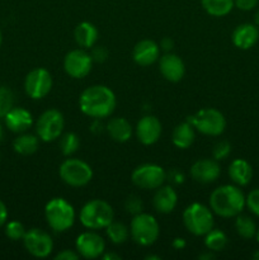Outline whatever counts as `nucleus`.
<instances>
[{
    "instance_id": "f257e3e1",
    "label": "nucleus",
    "mask_w": 259,
    "mask_h": 260,
    "mask_svg": "<svg viewBox=\"0 0 259 260\" xmlns=\"http://www.w3.org/2000/svg\"><path fill=\"white\" fill-rule=\"evenodd\" d=\"M116 95L106 85H93L86 88L79 98V107L85 116L102 119L111 116L116 108Z\"/></svg>"
},
{
    "instance_id": "f03ea898",
    "label": "nucleus",
    "mask_w": 259,
    "mask_h": 260,
    "mask_svg": "<svg viewBox=\"0 0 259 260\" xmlns=\"http://www.w3.org/2000/svg\"><path fill=\"white\" fill-rule=\"evenodd\" d=\"M210 207L220 217H236L245 207V196L236 185H221L211 193Z\"/></svg>"
},
{
    "instance_id": "7ed1b4c3",
    "label": "nucleus",
    "mask_w": 259,
    "mask_h": 260,
    "mask_svg": "<svg viewBox=\"0 0 259 260\" xmlns=\"http://www.w3.org/2000/svg\"><path fill=\"white\" fill-rule=\"evenodd\" d=\"M114 212L109 203L103 200H93L83 206L80 211V222L89 230L106 229L113 221Z\"/></svg>"
},
{
    "instance_id": "20e7f679",
    "label": "nucleus",
    "mask_w": 259,
    "mask_h": 260,
    "mask_svg": "<svg viewBox=\"0 0 259 260\" xmlns=\"http://www.w3.org/2000/svg\"><path fill=\"white\" fill-rule=\"evenodd\" d=\"M48 226L56 233H65L75 222V210L63 198H52L45 207Z\"/></svg>"
},
{
    "instance_id": "39448f33",
    "label": "nucleus",
    "mask_w": 259,
    "mask_h": 260,
    "mask_svg": "<svg viewBox=\"0 0 259 260\" xmlns=\"http://www.w3.org/2000/svg\"><path fill=\"white\" fill-rule=\"evenodd\" d=\"M183 222L185 229L195 236H205L213 229L212 211L201 203H192L183 213Z\"/></svg>"
},
{
    "instance_id": "423d86ee",
    "label": "nucleus",
    "mask_w": 259,
    "mask_h": 260,
    "mask_svg": "<svg viewBox=\"0 0 259 260\" xmlns=\"http://www.w3.org/2000/svg\"><path fill=\"white\" fill-rule=\"evenodd\" d=\"M187 121L206 136H220L226 128V119L220 111L215 108H205L187 118Z\"/></svg>"
},
{
    "instance_id": "0eeeda50",
    "label": "nucleus",
    "mask_w": 259,
    "mask_h": 260,
    "mask_svg": "<svg viewBox=\"0 0 259 260\" xmlns=\"http://www.w3.org/2000/svg\"><path fill=\"white\" fill-rule=\"evenodd\" d=\"M130 234L136 244L141 246H150L159 238V223L154 216L141 212L135 215V217L132 218Z\"/></svg>"
},
{
    "instance_id": "6e6552de",
    "label": "nucleus",
    "mask_w": 259,
    "mask_h": 260,
    "mask_svg": "<svg viewBox=\"0 0 259 260\" xmlns=\"http://www.w3.org/2000/svg\"><path fill=\"white\" fill-rule=\"evenodd\" d=\"M58 174L62 182L70 187H84L93 178L90 165L80 159H68L60 165Z\"/></svg>"
},
{
    "instance_id": "1a4fd4ad",
    "label": "nucleus",
    "mask_w": 259,
    "mask_h": 260,
    "mask_svg": "<svg viewBox=\"0 0 259 260\" xmlns=\"http://www.w3.org/2000/svg\"><path fill=\"white\" fill-rule=\"evenodd\" d=\"M63 126H65V119L62 113L57 109H47L38 118L36 131L38 139L45 142H51L61 136Z\"/></svg>"
},
{
    "instance_id": "9d476101",
    "label": "nucleus",
    "mask_w": 259,
    "mask_h": 260,
    "mask_svg": "<svg viewBox=\"0 0 259 260\" xmlns=\"http://www.w3.org/2000/svg\"><path fill=\"white\" fill-rule=\"evenodd\" d=\"M131 179L141 189H157L167 180V173L156 164H144L134 170Z\"/></svg>"
},
{
    "instance_id": "9b49d317",
    "label": "nucleus",
    "mask_w": 259,
    "mask_h": 260,
    "mask_svg": "<svg viewBox=\"0 0 259 260\" xmlns=\"http://www.w3.org/2000/svg\"><path fill=\"white\" fill-rule=\"evenodd\" d=\"M24 248L35 258H47L53 250L52 238L41 229H30L23 238Z\"/></svg>"
},
{
    "instance_id": "f8f14e48",
    "label": "nucleus",
    "mask_w": 259,
    "mask_h": 260,
    "mask_svg": "<svg viewBox=\"0 0 259 260\" xmlns=\"http://www.w3.org/2000/svg\"><path fill=\"white\" fill-rule=\"evenodd\" d=\"M52 88V78L48 70L43 68L35 69L25 76L24 90L32 99H42Z\"/></svg>"
},
{
    "instance_id": "ddd939ff",
    "label": "nucleus",
    "mask_w": 259,
    "mask_h": 260,
    "mask_svg": "<svg viewBox=\"0 0 259 260\" xmlns=\"http://www.w3.org/2000/svg\"><path fill=\"white\" fill-rule=\"evenodd\" d=\"M93 68V58L86 51L73 50L63 58V69L69 76L74 79H83Z\"/></svg>"
},
{
    "instance_id": "4468645a",
    "label": "nucleus",
    "mask_w": 259,
    "mask_h": 260,
    "mask_svg": "<svg viewBox=\"0 0 259 260\" xmlns=\"http://www.w3.org/2000/svg\"><path fill=\"white\" fill-rule=\"evenodd\" d=\"M76 251L85 259H96L103 255L106 250L104 239L94 231H86L80 234L76 239Z\"/></svg>"
},
{
    "instance_id": "2eb2a0df",
    "label": "nucleus",
    "mask_w": 259,
    "mask_h": 260,
    "mask_svg": "<svg viewBox=\"0 0 259 260\" xmlns=\"http://www.w3.org/2000/svg\"><path fill=\"white\" fill-rule=\"evenodd\" d=\"M220 165L215 159H201L190 167V175L197 183L210 184L220 177Z\"/></svg>"
},
{
    "instance_id": "dca6fc26",
    "label": "nucleus",
    "mask_w": 259,
    "mask_h": 260,
    "mask_svg": "<svg viewBox=\"0 0 259 260\" xmlns=\"http://www.w3.org/2000/svg\"><path fill=\"white\" fill-rule=\"evenodd\" d=\"M161 123L154 116H145L137 122L136 136L142 145L155 144L161 135Z\"/></svg>"
},
{
    "instance_id": "f3484780",
    "label": "nucleus",
    "mask_w": 259,
    "mask_h": 260,
    "mask_svg": "<svg viewBox=\"0 0 259 260\" xmlns=\"http://www.w3.org/2000/svg\"><path fill=\"white\" fill-rule=\"evenodd\" d=\"M159 70L161 75L170 83H178L183 79L185 66L182 58L174 53L167 52L159 61Z\"/></svg>"
},
{
    "instance_id": "a211bd4d",
    "label": "nucleus",
    "mask_w": 259,
    "mask_h": 260,
    "mask_svg": "<svg viewBox=\"0 0 259 260\" xmlns=\"http://www.w3.org/2000/svg\"><path fill=\"white\" fill-rule=\"evenodd\" d=\"M160 46L151 40H142L136 43L132 52L134 61L140 66H150L159 60Z\"/></svg>"
},
{
    "instance_id": "6ab92c4d",
    "label": "nucleus",
    "mask_w": 259,
    "mask_h": 260,
    "mask_svg": "<svg viewBox=\"0 0 259 260\" xmlns=\"http://www.w3.org/2000/svg\"><path fill=\"white\" fill-rule=\"evenodd\" d=\"M4 119L8 128L15 134H23L33 124V117L30 112L20 107H13Z\"/></svg>"
},
{
    "instance_id": "aec40b11",
    "label": "nucleus",
    "mask_w": 259,
    "mask_h": 260,
    "mask_svg": "<svg viewBox=\"0 0 259 260\" xmlns=\"http://www.w3.org/2000/svg\"><path fill=\"white\" fill-rule=\"evenodd\" d=\"M259 38V29L255 24L244 23L238 25L233 32V43L240 50H249L256 43Z\"/></svg>"
},
{
    "instance_id": "412c9836",
    "label": "nucleus",
    "mask_w": 259,
    "mask_h": 260,
    "mask_svg": "<svg viewBox=\"0 0 259 260\" xmlns=\"http://www.w3.org/2000/svg\"><path fill=\"white\" fill-rule=\"evenodd\" d=\"M154 208L159 213H170L174 211L178 203V194L170 185L157 188L154 196Z\"/></svg>"
},
{
    "instance_id": "4be33fe9",
    "label": "nucleus",
    "mask_w": 259,
    "mask_h": 260,
    "mask_svg": "<svg viewBox=\"0 0 259 260\" xmlns=\"http://www.w3.org/2000/svg\"><path fill=\"white\" fill-rule=\"evenodd\" d=\"M229 177L235 184L244 187L248 185L253 178V168L246 160L236 159L229 167Z\"/></svg>"
},
{
    "instance_id": "5701e85b",
    "label": "nucleus",
    "mask_w": 259,
    "mask_h": 260,
    "mask_svg": "<svg viewBox=\"0 0 259 260\" xmlns=\"http://www.w3.org/2000/svg\"><path fill=\"white\" fill-rule=\"evenodd\" d=\"M107 131L113 141L123 144L128 141L132 136V126L123 117H116L112 118L107 124Z\"/></svg>"
},
{
    "instance_id": "b1692460",
    "label": "nucleus",
    "mask_w": 259,
    "mask_h": 260,
    "mask_svg": "<svg viewBox=\"0 0 259 260\" xmlns=\"http://www.w3.org/2000/svg\"><path fill=\"white\" fill-rule=\"evenodd\" d=\"M76 43L83 48H91L98 41V29L90 22H81L74 30Z\"/></svg>"
},
{
    "instance_id": "393cba45",
    "label": "nucleus",
    "mask_w": 259,
    "mask_h": 260,
    "mask_svg": "<svg viewBox=\"0 0 259 260\" xmlns=\"http://www.w3.org/2000/svg\"><path fill=\"white\" fill-rule=\"evenodd\" d=\"M195 139V127H193L188 121L179 123L175 127L174 131H173L172 141L173 144H174V146H177L178 149H188V147L193 144Z\"/></svg>"
},
{
    "instance_id": "a878e982",
    "label": "nucleus",
    "mask_w": 259,
    "mask_h": 260,
    "mask_svg": "<svg viewBox=\"0 0 259 260\" xmlns=\"http://www.w3.org/2000/svg\"><path fill=\"white\" fill-rule=\"evenodd\" d=\"M40 142L38 137L30 134H23L18 136L13 142V149L20 155H32L38 150Z\"/></svg>"
},
{
    "instance_id": "bb28decb",
    "label": "nucleus",
    "mask_w": 259,
    "mask_h": 260,
    "mask_svg": "<svg viewBox=\"0 0 259 260\" xmlns=\"http://www.w3.org/2000/svg\"><path fill=\"white\" fill-rule=\"evenodd\" d=\"M201 4L212 17H225L235 5L234 0H201Z\"/></svg>"
},
{
    "instance_id": "cd10ccee",
    "label": "nucleus",
    "mask_w": 259,
    "mask_h": 260,
    "mask_svg": "<svg viewBox=\"0 0 259 260\" xmlns=\"http://www.w3.org/2000/svg\"><path fill=\"white\" fill-rule=\"evenodd\" d=\"M206 239H205V245L208 250L213 251H221L226 248L228 245V236L223 231L217 230V229H212L211 231H208L206 234Z\"/></svg>"
},
{
    "instance_id": "c85d7f7f",
    "label": "nucleus",
    "mask_w": 259,
    "mask_h": 260,
    "mask_svg": "<svg viewBox=\"0 0 259 260\" xmlns=\"http://www.w3.org/2000/svg\"><path fill=\"white\" fill-rule=\"evenodd\" d=\"M106 233L107 236L109 238V240L113 244H117V245L126 243L130 235V230L126 225H123L122 222H114V221H112V222L107 226Z\"/></svg>"
},
{
    "instance_id": "c756f323",
    "label": "nucleus",
    "mask_w": 259,
    "mask_h": 260,
    "mask_svg": "<svg viewBox=\"0 0 259 260\" xmlns=\"http://www.w3.org/2000/svg\"><path fill=\"white\" fill-rule=\"evenodd\" d=\"M236 233L243 239H253L256 235L255 222L249 216L238 215L235 221Z\"/></svg>"
},
{
    "instance_id": "7c9ffc66",
    "label": "nucleus",
    "mask_w": 259,
    "mask_h": 260,
    "mask_svg": "<svg viewBox=\"0 0 259 260\" xmlns=\"http://www.w3.org/2000/svg\"><path fill=\"white\" fill-rule=\"evenodd\" d=\"M79 145H80L79 137L75 134H73V132H68V134L63 135L60 141L61 152L65 156H70L74 152H76V150L79 149Z\"/></svg>"
},
{
    "instance_id": "2f4dec72",
    "label": "nucleus",
    "mask_w": 259,
    "mask_h": 260,
    "mask_svg": "<svg viewBox=\"0 0 259 260\" xmlns=\"http://www.w3.org/2000/svg\"><path fill=\"white\" fill-rule=\"evenodd\" d=\"M14 95L12 90L5 86H0V118H4L8 112L13 108Z\"/></svg>"
},
{
    "instance_id": "473e14b6",
    "label": "nucleus",
    "mask_w": 259,
    "mask_h": 260,
    "mask_svg": "<svg viewBox=\"0 0 259 260\" xmlns=\"http://www.w3.org/2000/svg\"><path fill=\"white\" fill-rule=\"evenodd\" d=\"M25 228L23 226L22 222L19 221H10L5 226V235L8 239H10L12 241H18L23 240L25 235Z\"/></svg>"
},
{
    "instance_id": "72a5a7b5",
    "label": "nucleus",
    "mask_w": 259,
    "mask_h": 260,
    "mask_svg": "<svg viewBox=\"0 0 259 260\" xmlns=\"http://www.w3.org/2000/svg\"><path fill=\"white\" fill-rule=\"evenodd\" d=\"M124 208H126L127 212L135 216L142 212L144 205H142V201L137 196H130L126 202H124Z\"/></svg>"
},
{
    "instance_id": "f704fd0d",
    "label": "nucleus",
    "mask_w": 259,
    "mask_h": 260,
    "mask_svg": "<svg viewBox=\"0 0 259 260\" xmlns=\"http://www.w3.org/2000/svg\"><path fill=\"white\" fill-rule=\"evenodd\" d=\"M231 145L228 141H220L213 146V159L215 160H223L230 155Z\"/></svg>"
},
{
    "instance_id": "c9c22d12",
    "label": "nucleus",
    "mask_w": 259,
    "mask_h": 260,
    "mask_svg": "<svg viewBox=\"0 0 259 260\" xmlns=\"http://www.w3.org/2000/svg\"><path fill=\"white\" fill-rule=\"evenodd\" d=\"M245 205L254 215L259 217V189H254L249 193L245 198Z\"/></svg>"
},
{
    "instance_id": "e433bc0d",
    "label": "nucleus",
    "mask_w": 259,
    "mask_h": 260,
    "mask_svg": "<svg viewBox=\"0 0 259 260\" xmlns=\"http://www.w3.org/2000/svg\"><path fill=\"white\" fill-rule=\"evenodd\" d=\"M90 56L93 58V62H104L108 57V51L102 46H98V47L93 48Z\"/></svg>"
},
{
    "instance_id": "4c0bfd02",
    "label": "nucleus",
    "mask_w": 259,
    "mask_h": 260,
    "mask_svg": "<svg viewBox=\"0 0 259 260\" xmlns=\"http://www.w3.org/2000/svg\"><path fill=\"white\" fill-rule=\"evenodd\" d=\"M259 0H234V4L236 5V8L244 12H248V10L254 9V8L258 5Z\"/></svg>"
},
{
    "instance_id": "58836bf2",
    "label": "nucleus",
    "mask_w": 259,
    "mask_h": 260,
    "mask_svg": "<svg viewBox=\"0 0 259 260\" xmlns=\"http://www.w3.org/2000/svg\"><path fill=\"white\" fill-rule=\"evenodd\" d=\"M167 178H169V180L174 184H182L184 182V175H183L182 172H179L178 169L170 170L167 174Z\"/></svg>"
},
{
    "instance_id": "ea45409f",
    "label": "nucleus",
    "mask_w": 259,
    "mask_h": 260,
    "mask_svg": "<svg viewBox=\"0 0 259 260\" xmlns=\"http://www.w3.org/2000/svg\"><path fill=\"white\" fill-rule=\"evenodd\" d=\"M79 254L74 250H62L55 256L56 260H76L79 259Z\"/></svg>"
},
{
    "instance_id": "a19ab883",
    "label": "nucleus",
    "mask_w": 259,
    "mask_h": 260,
    "mask_svg": "<svg viewBox=\"0 0 259 260\" xmlns=\"http://www.w3.org/2000/svg\"><path fill=\"white\" fill-rule=\"evenodd\" d=\"M173 47H174V42L170 38H163L161 42H160V48L163 51H165V52H170L173 50Z\"/></svg>"
},
{
    "instance_id": "79ce46f5",
    "label": "nucleus",
    "mask_w": 259,
    "mask_h": 260,
    "mask_svg": "<svg viewBox=\"0 0 259 260\" xmlns=\"http://www.w3.org/2000/svg\"><path fill=\"white\" fill-rule=\"evenodd\" d=\"M8 220V210H7V206L4 205L3 201H0V228L5 225Z\"/></svg>"
},
{
    "instance_id": "37998d69",
    "label": "nucleus",
    "mask_w": 259,
    "mask_h": 260,
    "mask_svg": "<svg viewBox=\"0 0 259 260\" xmlns=\"http://www.w3.org/2000/svg\"><path fill=\"white\" fill-rule=\"evenodd\" d=\"M173 248L177 249V250H182L183 248H185V241L179 238L174 239V241H173Z\"/></svg>"
},
{
    "instance_id": "c03bdc74",
    "label": "nucleus",
    "mask_w": 259,
    "mask_h": 260,
    "mask_svg": "<svg viewBox=\"0 0 259 260\" xmlns=\"http://www.w3.org/2000/svg\"><path fill=\"white\" fill-rule=\"evenodd\" d=\"M102 258L104 260H121V256L118 255V254H114V253H107L102 255Z\"/></svg>"
},
{
    "instance_id": "a18cd8bd",
    "label": "nucleus",
    "mask_w": 259,
    "mask_h": 260,
    "mask_svg": "<svg viewBox=\"0 0 259 260\" xmlns=\"http://www.w3.org/2000/svg\"><path fill=\"white\" fill-rule=\"evenodd\" d=\"M201 260H211V259H215V254H213V251H208V253L206 254H201L200 256H198Z\"/></svg>"
},
{
    "instance_id": "49530a36",
    "label": "nucleus",
    "mask_w": 259,
    "mask_h": 260,
    "mask_svg": "<svg viewBox=\"0 0 259 260\" xmlns=\"http://www.w3.org/2000/svg\"><path fill=\"white\" fill-rule=\"evenodd\" d=\"M254 23H255V25H258L259 27V9L256 10V13L254 14Z\"/></svg>"
},
{
    "instance_id": "de8ad7c7",
    "label": "nucleus",
    "mask_w": 259,
    "mask_h": 260,
    "mask_svg": "<svg viewBox=\"0 0 259 260\" xmlns=\"http://www.w3.org/2000/svg\"><path fill=\"white\" fill-rule=\"evenodd\" d=\"M253 259H255V260H259V250H256L255 253L253 254Z\"/></svg>"
},
{
    "instance_id": "09e8293b",
    "label": "nucleus",
    "mask_w": 259,
    "mask_h": 260,
    "mask_svg": "<svg viewBox=\"0 0 259 260\" xmlns=\"http://www.w3.org/2000/svg\"><path fill=\"white\" fill-rule=\"evenodd\" d=\"M146 259H156V260H160V256H154V255H149V256H146Z\"/></svg>"
},
{
    "instance_id": "8fccbe9b",
    "label": "nucleus",
    "mask_w": 259,
    "mask_h": 260,
    "mask_svg": "<svg viewBox=\"0 0 259 260\" xmlns=\"http://www.w3.org/2000/svg\"><path fill=\"white\" fill-rule=\"evenodd\" d=\"M3 136H4V132H3V127H2V124H0V141L3 140Z\"/></svg>"
},
{
    "instance_id": "3c124183",
    "label": "nucleus",
    "mask_w": 259,
    "mask_h": 260,
    "mask_svg": "<svg viewBox=\"0 0 259 260\" xmlns=\"http://www.w3.org/2000/svg\"><path fill=\"white\" fill-rule=\"evenodd\" d=\"M256 240H258V243H259V229H258V230H256Z\"/></svg>"
},
{
    "instance_id": "603ef678",
    "label": "nucleus",
    "mask_w": 259,
    "mask_h": 260,
    "mask_svg": "<svg viewBox=\"0 0 259 260\" xmlns=\"http://www.w3.org/2000/svg\"><path fill=\"white\" fill-rule=\"evenodd\" d=\"M2 42H3V35H2V30H0V46H2Z\"/></svg>"
}]
</instances>
